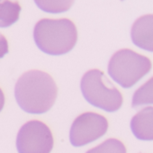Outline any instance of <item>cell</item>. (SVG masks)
I'll return each mask as SVG.
<instances>
[{"label": "cell", "instance_id": "obj_14", "mask_svg": "<svg viewBox=\"0 0 153 153\" xmlns=\"http://www.w3.org/2000/svg\"><path fill=\"white\" fill-rule=\"evenodd\" d=\"M4 105H5V96H4L3 91L1 90V88H0V112L2 111Z\"/></svg>", "mask_w": 153, "mask_h": 153}, {"label": "cell", "instance_id": "obj_8", "mask_svg": "<svg viewBox=\"0 0 153 153\" xmlns=\"http://www.w3.org/2000/svg\"><path fill=\"white\" fill-rule=\"evenodd\" d=\"M133 135L140 140H153V107L139 111L131 121Z\"/></svg>", "mask_w": 153, "mask_h": 153}, {"label": "cell", "instance_id": "obj_4", "mask_svg": "<svg viewBox=\"0 0 153 153\" xmlns=\"http://www.w3.org/2000/svg\"><path fill=\"white\" fill-rule=\"evenodd\" d=\"M151 69L150 60L128 49L116 51L109 60L108 74L123 88L135 85Z\"/></svg>", "mask_w": 153, "mask_h": 153}, {"label": "cell", "instance_id": "obj_1", "mask_svg": "<svg viewBox=\"0 0 153 153\" xmlns=\"http://www.w3.org/2000/svg\"><path fill=\"white\" fill-rule=\"evenodd\" d=\"M58 88L51 76L42 70L33 69L25 72L17 79L15 87L16 100L25 112L42 114L54 105Z\"/></svg>", "mask_w": 153, "mask_h": 153}, {"label": "cell", "instance_id": "obj_13", "mask_svg": "<svg viewBox=\"0 0 153 153\" xmlns=\"http://www.w3.org/2000/svg\"><path fill=\"white\" fill-rule=\"evenodd\" d=\"M8 52V42L6 37L0 33V59H2Z\"/></svg>", "mask_w": 153, "mask_h": 153}, {"label": "cell", "instance_id": "obj_11", "mask_svg": "<svg viewBox=\"0 0 153 153\" xmlns=\"http://www.w3.org/2000/svg\"><path fill=\"white\" fill-rule=\"evenodd\" d=\"M40 9L48 13H62L68 10L75 0H34Z\"/></svg>", "mask_w": 153, "mask_h": 153}, {"label": "cell", "instance_id": "obj_7", "mask_svg": "<svg viewBox=\"0 0 153 153\" xmlns=\"http://www.w3.org/2000/svg\"><path fill=\"white\" fill-rule=\"evenodd\" d=\"M131 35L136 46L153 51V15L140 17L133 24Z\"/></svg>", "mask_w": 153, "mask_h": 153}, {"label": "cell", "instance_id": "obj_5", "mask_svg": "<svg viewBox=\"0 0 153 153\" xmlns=\"http://www.w3.org/2000/svg\"><path fill=\"white\" fill-rule=\"evenodd\" d=\"M53 143V136L50 128L38 120H32L25 123L16 137L18 153H50Z\"/></svg>", "mask_w": 153, "mask_h": 153}, {"label": "cell", "instance_id": "obj_9", "mask_svg": "<svg viewBox=\"0 0 153 153\" xmlns=\"http://www.w3.org/2000/svg\"><path fill=\"white\" fill-rule=\"evenodd\" d=\"M21 11L16 0H0V27H8L15 24Z\"/></svg>", "mask_w": 153, "mask_h": 153}, {"label": "cell", "instance_id": "obj_6", "mask_svg": "<svg viewBox=\"0 0 153 153\" xmlns=\"http://www.w3.org/2000/svg\"><path fill=\"white\" fill-rule=\"evenodd\" d=\"M107 129L105 117L97 113H84L74 120L70 127V143L75 147L85 146L104 136Z\"/></svg>", "mask_w": 153, "mask_h": 153}, {"label": "cell", "instance_id": "obj_12", "mask_svg": "<svg viewBox=\"0 0 153 153\" xmlns=\"http://www.w3.org/2000/svg\"><path fill=\"white\" fill-rule=\"evenodd\" d=\"M86 153H126V148L117 139H108Z\"/></svg>", "mask_w": 153, "mask_h": 153}, {"label": "cell", "instance_id": "obj_3", "mask_svg": "<svg viewBox=\"0 0 153 153\" xmlns=\"http://www.w3.org/2000/svg\"><path fill=\"white\" fill-rule=\"evenodd\" d=\"M80 88L84 98L95 107L115 112L123 105L120 91L114 87L99 69H90L82 76Z\"/></svg>", "mask_w": 153, "mask_h": 153}, {"label": "cell", "instance_id": "obj_2", "mask_svg": "<svg viewBox=\"0 0 153 153\" xmlns=\"http://www.w3.org/2000/svg\"><path fill=\"white\" fill-rule=\"evenodd\" d=\"M33 38L42 51L50 55H62L74 48L78 33L68 19H42L34 27Z\"/></svg>", "mask_w": 153, "mask_h": 153}, {"label": "cell", "instance_id": "obj_10", "mask_svg": "<svg viewBox=\"0 0 153 153\" xmlns=\"http://www.w3.org/2000/svg\"><path fill=\"white\" fill-rule=\"evenodd\" d=\"M148 105H153V76L134 92L131 101L132 107Z\"/></svg>", "mask_w": 153, "mask_h": 153}]
</instances>
